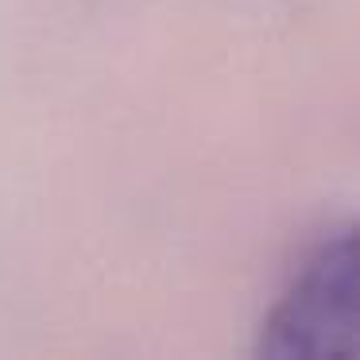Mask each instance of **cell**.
Masks as SVG:
<instances>
[{
    "mask_svg": "<svg viewBox=\"0 0 360 360\" xmlns=\"http://www.w3.org/2000/svg\"><path fill=\"white\" fill-rule=\"evenodd\" d=\"M356 229L333 225L302 252L259 321L256 352L271 360H352L356 352Z\"/></svg>",
    "mask_w": 360,
    "mask_h": 360,
    "instance_id": "6da1fadb",
    "label": "cell"
}]
</instances>
